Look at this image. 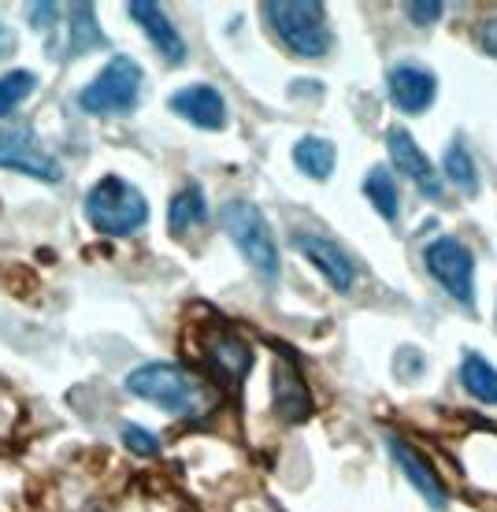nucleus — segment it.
Segmentation results:
<instances>
[{"label":"nucleus","instance_id":"obj_23","mask_svg":"<svg viewBox=\"0 0 497 512\" xmlns=\"http://www.w3.org/2000/svg\"><path fill=\"white\" fill-rule=\"evenodd\" d=\"M38 90V75L34 71H8V75H0V116H12L15 108L30 97V93Z\"/></svg>","mask_w":497,"mask_h":512},{"label":"nucleus","instance_id":"obj_12","mask_svg":"<svg viewBox=\"0 0 497 512\" xmlns=\"http://www.w3.org/2000/svg\"><path fill=\"white\" fill-rule=\"evenodd\" d=\"M294 249L305 256L308 264H312L323 279L331 282L334 294H349V290H353V282H357V268H353V260H349V256H345L334 242L319 238V234H294Z\"/></svg>","mask_w":497,"mask_h":512},{"label":"nucleus","instance_id":"obj_3","mask_svg":"<svg viewBox=\"0 0 497 512\" xmlns=\"http://www.w3.org/2000/svg\"><path fill=\"white\" fill-rule=\"evenodd\" d=\"M219 227L227 231V238L238 245V253L245 256V264L260 275L264 282L279 279V245H275V234H271L264 212L245 201V197H234L219 208Z\"/></svg>","mask_w":497,"mask_h":512},{"label":"nucleus","instance_id":"obj_21","mask_svg":"<svg viewBox=\"0 0 497 512\" xmlns=\"http://www.w3.org/2000/svg\"><path fill=\"white\" fill-rule=\"evenodd\" d=\"M104 34L97 26L93 4H71V41H67V56H82L90 49H101Z\"/></svg>","mask_w":497,"mask_h":512},{"label":"nucleus","instance_id":"obj_1","mask_svg":"<svg viewBox=\"0 0 497 512\" xmlns=\"http://www.w3.org/2000/svg\"><path fill=\"white\" fill-rule=\"evenodd\" d=\"M127 390L141 401L160 405L171 416H182V420H201L219 405V390L208 379L193 375L182 364H167V360L134 368L127 375Z\"/></svg>","mask_w":497,"mask_h":512},{"label":"nucleus","instance_id":"obj_13","mask_svg":"<svg viewBox=\"0 0 497 512\" xmlns=\"http://www.w3.org/2000/svg\"><path fill=\"white\" fill-rule=\"evenodd\" d=\"M386 90H390V101L397 104V112L405 116H420L434 104V93H438V78L420 64H397L390 75H386Z\"/></svg>","mask_w":497,"mask_h":512},{"label":"nucleus","instance_id":"obj_5","mask_svg":"<svg viewBox=\"0 0 497 512\" xmlns=\"http://www.w3.org/2000/svg\"><path fill=\"white\" fill-rule=\"evenodd\" d=\"M141 82H145V75H141L138 60L112 56V60L101 67V75L78 93V104H82V112H90V116H123V112H134V108H138Z\"/></svg>","mask_w":497,"mask_h":512},{"label":"nucleus","instance_id":"obj_27","mask_svg":"<svg viewBox=\"0 0 497 512\" xmlns=\"http://www.w3.org/2000/svg\"><path fill=\"white\" fill-rule=\"evenodd\" d=\"M26 15H30V23L38 26V30H45V26L52 23L49 15H60V8H56V4H30V8H26Z\"/></svg>","mask_w":497,"mask_h":512},{"label":"nucleus","instance_id":"obj_11","mask_svg":"<svg viewBox=\"0 0 497 512\" xmlns=\"http://www.w3.org/2000/svg\"><path fill=\"white\" fill-rule=\"evenodd\" d=\"M386 449H390V457L397 461V468L405 472L408 483L420 490V498L427 501L434 512H446V505H449L446 483L438 479V472H434L431 461L423 457L420 449L408 446L405 438H397V435H386Z\"/></svg>","mask_w":497,"mask_h":512},{"label":"nucleus","instance_id":"obj_22","mask_svg":"<svg viewBox=\"0 0 497 512\" xmlns=\"http://www.w3.org/2000/svg\"><path fill=\"white\" fill-rule=\"evenodd\" d=\"M446 179L457 186L460 193H468V197H475L479 193V171H475V160L472 153L464 149V141H453L446 149Z\"/></svg>","mask_w":497,"mask_h":512},{"label":"nucleus","instance_id":"obj_6","mask_svg":"<svg viewBox=\"0 0 497 512\" xmlns=\"http://www.w3.org/2000/svg\"><path fill=\"white\" fill-rule=\"evenodd\" d=\"M423 264H427L434 282H438L453 301H460L464 308L475 305V256L460 238H453V234L434 238V242L423 249Z\"/></svg>","mask_w":497,"mask_h":512},{"label":"nucleus","instance_id":"obj_9","mask_svg":"<svg viewBox=\"0 0 497 512\" xmlns=\"http://www.w3.org/2000/svg\"><path fill=\"white\" fill-rule=\"evenodd\" d=\"M386 153H390V164H394L423 197H431V201L442 197V175H438V167L427 160V153L416 145V138H412L405 127L386 130Z\"/></svg>","mask_w":497,"mask_h":512},{"label":"nucleus","instance_id":"obj_7","mask_svg":"<svg viewBox=\"0 0 497 512\" xmlns=\"http://www.w3.org/2000/svg\"><path fill=\"white\" fill-rule=\"evenodd\" d=\"M201 353L208 372L223 379L227 386H242L245 375L253 372V346L227 323H212L201 334Z\"/></svg>","mask_w":497,"mask_h":512},{"label":"nucleus","instance_id":"obj_2","mask_svg":"<svg viewBox=\"0 0 497 512\" xmlns=\"http://www.w3.org/2000/svg\"><path fill=\"white\" fill-rule=\"evenodd\" d=\"M264 15H268V26L275 30V38L294 56L323 60L334 49L327 8L319 0H268Z\"/></svg>","mask_w":497,"mask_h":512},{"label":"nucleus","instance_id":"obj_15","mask_svg":"<svg viewBox=\"0 0 497 512\" xmlns=\"http://www.w3.org/2000/svg\"><path fill=\"white\" fill-rule=\"evenodd\" d=\"M127 12L145 30V38L153 41V49L164 56L167 64H186V41H182L179 26L167 19L160 4H153V0H130Z\"/></svg>","mask_w":497,"mask_h":512},{"label":"nucleus","instance_id":"obj_18","mask_svg":"<svg viewBox=\"0 0 497 512\" xmlns=\"http://www.w3.org/2000/svg\"><path fill=\"white\" fill-rule=\"evenodd\" d=\"M364 197H368V205L375 208L386 223H397V216H401V193H397V182L386 164H375L368 175H364Z\"/></svg>","mask_w":497,"mask_h":512},{"label":"nucleus","instance_id":"obj_20","mask_svg":"<svg viewBox=\"0 0 497 512\" xmlns=\"http://www.w3.org/2000/svg\"><path fill=\"white\" fill-rule=\"evenodd\" d=\"M334 160H338V149H334V141H327V138L308 134V138H301L294 145V164L305 171L308 179H331Z\"/></svg>","mask_w":497,"mask_h":512},{"label":"nucleus","instance_id":"obj_24","mask_svg":"<svg viewBox=\"0 0 497 512\" xmlns=\"http://www.w3.org/2000/svg\"><path fill=\"white\" fill-rule=\"evenodd\" d=\"M123 446H127L134 457H156V453H160V438H156L153 431L138 427V423H127V427H123Z\"/></svg>","mask_w":497,"mask_h":512},{"label":"nucleus","instance_id":"obj_10","mask_svg":"<svg viewBox=\"0 0 497 512\" xmlns=\"http://www.w3.org/2000/svg\"><path fill=\"white\" fill-rule=\"evenodd\" d=\"M457 461L464 479L472 483L479 494L497 498V431L494 427H475L464 435L457 446Z\"/></svg>","mask_w":497,"mask_h":512},{"label":"nucleus","instance_id":"obj_19","mask_svg":"<svg viewBox=\"0 0 497 512\" xmlns=\"http://www.w3.org/2000/svg\"><path fill=\"white\" fill-rule=\"evenodd\" d=\"M460 386L479 401V405H497V368L479 353H468L460 360Z\"/></svg>","mask_w":497,"mask_h":512},{"label":"nucleus","instance_id":"obj_14","mask_svg":"<svg viewBox=\"0 0 497 512\" xmlns=\"http://www.w3.org/2000/svg\"><path fill=\"white\" fill-rule=\"evenodd\" d=\"M282 360L275 364V379H271V390H275V412H279L286 423H301L312 416V390H308L305 375L297 368V360L279 349Z\"/></svg>","mask_w":497,"mask_h":512},{"label":"nucleus","instance_id":"obj_16","mask_svg":"<svg viewBox=\"0 0 497 512\" xmlns=\"http://www.w3.org/2000/svg\"><path fill=\"white\" fill-rule=\"evenodd\" d=\"M171 112L182 119H190L193 127L201 130H223L227 127V101H223V93L216 86H182L179 93H171Z\"/></svg>","mask_w":497,"mask_h":512},{"label":"nucleus","instance_id":"obj_26","mask_svg":"<svg viewBox=\"0 0 497 512\" xmlns=\"http://www.w3.org/2000/svg\"><path fill=\"white\" fill-rule=\"evenodd\" d=\"M479 45H483L486 56H494L497 60V15H490V19L479 26Z\"/></svg>","mask_w":497,"mask_h":512},{"label":"nucleus","instance_id":"obj_8","mask_svg":"<svg viewBox=\"0 0 497 512\" xmlns=\"http://www.w3.org/2000/svg\"><path fill=\"white\" fill-rule=\"evenodd\" d=\"M0 167L23 171L30 179L60 182V164L49 149H41L38 134L30 127H0Z\"/></svg>","mask_w":497,"mask_h":512},{"label":"nucleus","instance_id":"obj_4","mask_svg":"<svg viewBox=\"0 0 497 512\" xmlns=\"http://www.w3.org/2000/svg\"><path fill=\"white\" fill-rule=\"evenodd\" d=\"M86 219H90L93 231L108 234V238H130L149 223V201L127 179L104 175L86 193Z\"/></svg>","mask_w":497,"mask_h":512},{"label":"nucleus","instance_id":"obj_17","mask_svg":"<svg viewBox=\"0 0 497 512\" xmlns=\"http://www.w3.org/2000/svg\"><path fill=\"white\" fill-rule=\"evenodd\" d=\"M204 219H208V201H204L201 186H197V182L182 186V190L171 197V205H167V227H171V234L182 238V234H190L193 227H201Z\"/></svg>","mask_w":497,"mask_h":512},{"label":"nucleus","instance_id":"obj_25","mask_svg":"<svg viewBox=\"0 0 497 512\" xmlns=\"http://www.w3.org/2000/svg\"><path fill=\"white\" fill-rule=\"evenodd\" d=\"M405 15L416 26H431V23H438V15H442V4H438V0H427V4H423V0H408Z\"/></svg>","mask_w":497,"mask_h":512}]
</instances>
